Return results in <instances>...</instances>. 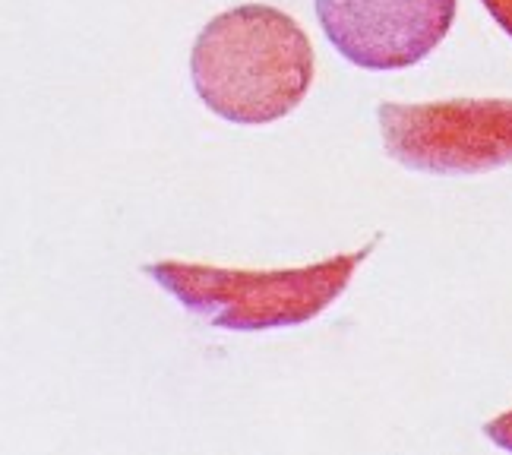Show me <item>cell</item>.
<instances>
[{"label":"cell","instance_id":"cell-1","mask_svg":"<svg viewBox=\"0 0 512 455\" xmlns=\"http://www.w3.org/2000/svg\"><path fill=\"white\" fill-rule=\"evenodd\" d=\"M317 61L301 23L269 4H244L212 16L190 51L200 102L238 127L282 121L298 108Z\"/></svg>","mask_w":512,"mask_h":455},{"label":"cell","instance_id":"cell-2","mask_svg":"<svg viewBox=\"0 0 512 455\" xmlns=\"http://www.w3.org/2000/svg\"><path fill=\"white\" fill-rule=\"evenodd\" d=\"M380 241L383 234L354 253H336L298 269H225L162 260L149 263L143 272L174 294L187 313L203 316L215 329L269 332L304 326L326 313L348 291L354 272Z\"/></svg>","mask_w":512,"mask_h":455},{"label":"cell","instance_id":"cell-3","mask_svg":"<svg viewBox=\"0 0 512 455\" xmlns=\"http://www.w3.org/2000/svg\"><path fill=\"white\" fill-rule=\"evenodd\" d=\"M392 162L421 174H487L512 165V98L383 102L377 108Z\"/></svg>","mask_w":512,"mask_h":455},{"label":"cell","instance_id":"cell-4","mask_svg":"<svg viewBox=\"0 0 512 455\" xmlns=\"http://www.w3.org/2000/svg\"><path fill=\"white\" fill-rule=\"evenodd\" d=\"M459 0H317L320 26L348 64L405 70L449 35Z\"/></svg>","mask_w":512,"mask_h":455},{"label":"cell","instance_id":"cell-5","mask_svg":"<svg viewBox=\"0 0 512 455\" xmlns=\"http://www.w3.org/2000/svg\"><path fill=\"white\" fill-rule=\"evenodd\" d=\"M484 433H487L490 443H497L500 449H509L512 452V411L500 414V418H494V421H487L484 424Z\"/></svg>","mask_w":512,"mask_h":455},{"label":"cell","instance_id":"cell-6","mask_svg":"<svg viewBox=\"0 0 512 455\" xmlns=\"http://www.w3.org/2000/svg\"><path fill=\"white\" fill-rule=\"evenodd\" d=\"M481 4L497 19V26L512 38V0H481Z\"/></svg>","mask_w":512,"mask_h":455}]
</instances>
